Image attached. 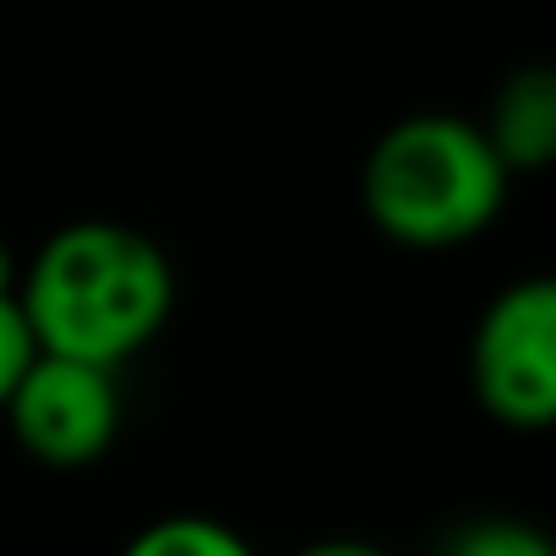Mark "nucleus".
I'll return each mask as SVG.
<instances>
[{"label": "nucleus", "instance_id": "obj_1", "mask_svg": "<svg viewBox=\"0 0 556 556\" xmlns=\"http://www.w3.org/2000/svg\"><path fill=\"white\" fill-rule=\"evenodd\" d=\"M17 306L39 355L121 371L164 333L175 312V267L142 229L77 218L34 251Z\"/></svg>", "mask_w": 556, "mask_h": 556}, {"label": "nucleus", "instance_id": "obj_5", "mask_svg": "<svg viewBox=\"0 0 556 556\" xmlns=\"http://www.w3.org/2000/svg\"><path fill=\"white\" fill-rule=\"evenodd\" d=\"M480 131L507 175H540L556 159V77L545 66H518L502 77Z\"/></svg>", "mask_w": 556, "mask_h": 556}, {"label": "nucleus", "instance_id": "obj_8", "mask_svg": "<svg viewBox=\"0 0 556 556\" xmlns=\"http://www.w3.org/2000/svg\"><path fill=\"white\" fill-rule=\"evenodd\" d=\"M39 361V344H34V328L17 306V295H0V409L17 393V382L28 377V366Z\"/></svg>", "mask_w": 556, "mask_h": 556}, {"label": "nucleus", "instance_id": "obj_4", "mask_svg": "<svg viewBox=\"0 0 556 556\" xmlns=\"http://www.w3.org/2000/svg\"><path fill=\"white\" fill-rule=\"evenodd\" d=\"M0 415L28 458L50 469H88L121 437V388L104 366L39 355Z\"/></svg>", "mask_w": 556, "mask_h": 556}, {"label": "nucleus", "instance_id": "obj_10", "mask_svg": "<svg viewBox=\"0 0 556 556\" xmlns=\"http://www.w3.org/2000/svg\"><path fill=\"white\" fill-rule=\"evenodd\" d=\"M17 285H23V267H17V251L0 240V295H17Z\"/></svg>", "mask_w": 556, "mask_h": 556}, {"label": "nucleus", "instance_id": "obj_2", "mask_svg": "<svg viewBox=\"0 0 556 556\" xmlns=\"http://www.w3.org/2000/svg\"><path fill=\"white\" fill-rule=\"evenodd\" d=\"M513 175L496 164L485 131L464 115L426 110L388 126L361 169L366 218L409 251H447L502 218Z\"/></svg>", "mask_w": 556, "mask_h": 556}, {"label": "nucleus", "instance_id": "obj_7", "mask_svg": "<svg viewBox=\"0 0 556 556\" xmlns=\"http://www.w3.org/2000/svg\"><path fill=\"white\" fill-rule=\"evenodd\" d=\"M437 556H556V551L523 518H469L442 540Z\"/></svg>", "mask_w": 556, "mask_h": 556}, {"label": "nucleus", "instance_id": "obj_9", "mask_svg": "<svg viewBox=\"0 0 556 556\" xmlns=\"http://www.w3.org/2000/svg\"><path fill=\"white\" fill-rule=\"evenodd\" d=\"M295 556H388V551L371 540H317V545H301Z\"/></svg>", "mask_w": 556, "mask_h": 556}, {"label": "nucleus", "instance_id": "obj_6", "mask_svg": "<svg viewBox=\"0 0 556 556\" xmlns=\"http://www.w3.org/2000/svg\"><path fill=\"white\" fill-rule=\"evenodd\" d=\"M121 556H256V545L229 529L224 518H207V513H169V518H153L142 523Z\"/></svg>", "mask_w": 556, "mask_h": 556}, {"label": "nucleus", "instance_id": "obj_3", "mask_svg": "<svg viewBox=\"0 0 556 556\" xmlns=\"http://www.w3.org/2000/svg\"><path fill=\"white\" fill-rule=\"evenodd\" d=\"M469 388L507 431H545L556 420V285L518 278L475 323Z\"/></svg>", "mask_w": 556, "mask_h": 556}]
</instances>
